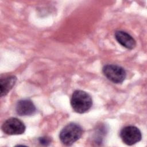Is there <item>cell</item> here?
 <instances>
[{
	"label": "cell",
	"mask_w": 147,
	"mask_h": 147,
	"mask_svg": "<svg viewBox=\"0 0 147 147\" xmlns=\"http://www.w3.org/2000/svg\"><path fill=\"white\" fill-rule=\"evenodd\" d=\"M114 36L118 42L127 49H133L136 46V42L134 38L124 31H117Z\"/></svg>",
	"instance_id": "7"
},
{
	"label": "cell",
	"mask_w": 147,
	"mask_h": 147,
	"mask_svg": "<svg viewBox=\"0 0 147 147\" xmlns=\"http://www.w3.org/2000/svg\"><path fill=\"white\" fill-rule=\"evenodd\" d=\"M38 142L42 145L48 146L51 143V139L48 137H39Z\"/></svg>",
	"instance_id": "9"
},
{
	"label": "cell",
	"mask_w": 147,
	"mask_h": 147,
	"mask_svg": "<svg viewBox=\"0 0 147 147\" xmlns=\"http://www.w3.org/2000/svg\"><path fill=\"white\" fill-rule=\"evenodd\" d=\"M83 130L82 127L75 123H69L60 131L59 139L65 145L70 146L82 137Z\"/></svg>",
	"instance_id": "2"
},
{
	"label": "cell",
	"mask_w": 147,
	"mask_h": 147,
	"mask_svg": "<svg viewBox=\"0 0 147 147\" xmlns=\"http://www.w3.org/2000/svg\"><path fill=\"white\" fill-rule=\"evenodd\" d=\"M16 111L20 116H30L35 114L36 107L32 100L25 99L20 100L17 103Z\"/></svg>",
	"instance_id": "6"
},
{
	"label": "cell",
	"mask_w": 147,
	"mask_h": 147,
	"mask_svg": "<svg viewBox=\"0 0 147 147\" xmlns=\"http://www.w3.org/2000/svg\"><path fill=\"white\" fill-rule=\"evenodd\" d=\"M102 72L107 79L116 84L122 83L126 77L125 70L118 65H105L102 68Z\"/></svg>",
	"instance_id": "3"
},
{
	"label": "cell",
	"mask_w": 147,
	"mask_h": 147,
	"mask_svg": "<svg viewBox=\"0 0 147 147\" xmlns=\"http://www.w3.org/2000/svg\"><path fill=\"white\" fill-rule=\"evenodd\" d=\"M16 81L17 78L14 75L7 76L4 78H1V96L2 97L6 95L14 87L16 83Z\"/></svg>",
	"instance_id": "8"
},
{
	"label": "cell",
	"mask_w": 147,
	"mask_h": 147,
	"mask_svg": "<svg viewBox=\"0 0 147 147\" xmlns=\"http://www.w3.org/2000/svg\"><path fill=\"white\" fill-rule=\"evenodd\" d=\"M71 105L74 111L79 114H83L91 109L92 105V99L86 91L77 90L72 93Z\"/></svg>",
	"instance_id": "1"
},
{
	"label": "cell",
	"mask_w": 147,
	"mask_h": 147,
	"mask_svg": "<svg viewBox=\"0 0 147 147\" xmlns=\"http://www.w3.org/2000/svg\"><path fill=\"white\" fill-rule=\"evenodd\" d=\"M120 137L127 145H133L141 140L142 134L140 129L134 126H127L120 131Z\"/></svg>",
	"instance_id": "4"
},
{
	"label": "cell",
	"mask_w": 147,
	"mask_h": 147,
	"mask_svg": "<svg viewBox=\"0 0 147 147\" xmlns=\"http://www.w3.org/2000/svg\"><path fill=\"white\" fill-rule=\"evenodd\" d=\"M1 129L3 132L7 135H19L25 132L26 126L19 119L11 117L3 123Z\"/></svg>",
	"instance_id": "5"
}]
</instances>
